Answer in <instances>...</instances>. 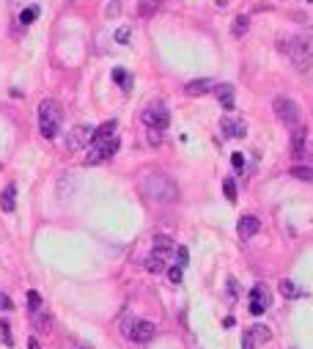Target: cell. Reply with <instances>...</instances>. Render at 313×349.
Instances as JSON below:
<instances>
[{
	"instance_id": "277c9868",
	"label": "cell",
	"mask_w": 313,
	"mask_h": 349,
	"mask_svg": "<svg viewBox=\"0 0 313 349\" xmlns=\"http://www.w3.org/2000/svg\"><path fill=\"white\" fill-rule=\"evenodd\" d=\"M121 330H124V335L135 344H148L154 335H157V327L146 319H124Z\"/></svg>"
},
{
	"instance_id": "5b68a950",
	"label": "cell",
	"mask_w": 313,
	"mask_h": 349,
	"mask_svg": "<svg viewBox=\"0 0 313 349\" xmlns=\"http://www.w3.org/2000/svg\"><path fill=\"white\" fill-rule=\"evenodd\" d=\"M275 116H278V121H283L286 126H299L302 124V110H299V105L294 102V99H286V97H278L275 99Z\"/></svg>"
},
{
	"instance_id": "f1b7e54d",
	"label": "cell",
	"mask_w": 313,
	"mask_h": 349,
	"mask_svg": "<svg viewBox=\"0 0 313 349\" xmlns=\"http://www.w3.org/2000/svg\"><path fill=\"white\" fill-rule=\"evenodd\" d=\"M36 17H39V8L30 6V8H25V11L20 14V22H22V25H30V22H33Z\"/></svg>"
},
{
	"instance_id": "9c48e42d",
	"label": "cell",
	"mask_w": 313,
	"mask_h": 349,
	"mask_svg": "<svg viewBox=\"0 0 313 349\" xmlns=\"http://www.w3.org/2000/svg\"><path fill=\"white\" fill-rule=\"evenodd\" d=\"M269 308V294H266L264 286H253L250 289V305H247V311H250L253 316H261Z\"/></svg>"
},
{
	"instance_id": "6da1fadb",
	"label": "cell",
	"mask_w": 313,
	"mask_h": 349,
	"mask_svg": "<svg viewBox=\"0 0 313 349\" xmlns=\"http://www.w3.org/2000/svg\"><path fill=\"white\" fill-rule=\"evenodd\" d=\"M140 193H143V198H148V201H154V203L179 201V187H176V182L165 174H146L140 179Z\"/></svg>"
},
{
	"instance_id": "30bf717a",
	"label": "cell",
	"mask_w": 313,
	"mask_h": 349,
	"mask_svg": "<svg viewBox=\"0 0 313 349\" xmlns=\"http://www.w3.org/2000/svg\"><path fill=\"white\" fill-rule=\"evenodd\" d=\"M258 228H261V220L256 215H242L237 225V234H239V239H250L258 234Z\"/></svg>"
},
{
	"instance_id": "836d02e7",
	"label": "cell",
	"mask_w": 313,
	"mask_h": 349,
	"mask_svg": "<svg viewBox=\"0 0 313 349\" xmlns=\"http://www.w3.org/2000/svg\"><path fill=\"white\" fill-rule=\"evenodd\" d=\"M231 165L237 168V171H242V168H244V154H242V151H237L234 157H231Z\"/></svg>"
},
{
	"instance_id": "d590c367",
	"label": "cell",
	"mask_w": 313,
	"mask_h": 349,
	"mask_svg": "<svg viewBox=\"0 0 313 349\" xmlns=\"http://www.w3.org/2000/svg\"><path fill=\"white\" fill-rule=\"evenodd\" d=\"M160 140H162V135L157 132V129H151V132H148V143H154V146H160Z\"/></svg>"
},
{
	"instance_id": "7a4b0ae2",
	"label": "cell",
	"mask_w": 313,
	"mask_h": 349,
	"mask_svg": "<svg viewBox=\"0 0 313 349\" xmlns=\"http://www.w3.org/2000/svg\"><path fill=\"white\" fill-rule=\"evenodd\" d=\"M280 52L291 58L294 69L305 72L313 66V36H286L280 39Z\"/></svg>"
},
{
	"instance_id": "e0dca14e",
	"label": "cell",
	"mask_w": 313,
	"mask_h": 349,
	"mask_svg": "<svg viewBox=\"0 0 313 349\" xmlns=\"http://www.w3.org/2000/svg\"><path fill=\"white\" fill-rule=\"evenodd\" d=\"M113 132H116V121H104L99 129H94V138H91V143H104V140H110Z\"/></svg>"
},
{
	"instance_id": "2e32d148",
	"label": "cell",
	"mask_w": 313,
	"mask_h": 349,
	"mask_svg": "<svg viewBox=\"0 0 313 349\" xmlns=\"http://www.w3.org/2000/svg\"><path fill=\"white\" fill-rule=\"evenodd\" d=\"M0 209L3 212H14L17 209V187L14 184H8L3 190V196H0Z\"/></svg>"
},
{
	"instance_id": "3957f363",
	"label": "cell",
	"mask_w": 313,
	"mask_h": 349,
	"mask_svg": "<svg viewBox=\"0 0 313 349\" xmlns=\"http://www.w3.org/2000/svg\"><path fill=\"white\" fill-rule=\"evenodd\" d=\"M39 129L47 140H52L61 132V105L55 99H44L39 105Z\"/></svg>"
},
{
	"instance_id": "44dd1931",
	"label": "cell",
	"mask_w": 313,
	"mask_h": 349,
	"mask_svg": "<svg viewBox=\"0 0 313 349\" xmlns=\"http://www.w3.org/2000/svg\"><path fill=\"white\" fill-rule=\"evenodd\" d=\"M162 0H140L138 3V14L140 17H154L157 11H160Z\"/></svg>"
},
{
	"instance_id": "d4e9b609",
	"label": "cell",
	"mask_w": 313,
	"mask_h": 349,
	"mask_svg": "<svg viewBox=\"0 0 313 349\" xmlns=\"http://www.w3.org/2000/svg\"><path fill=\"white\" fill-rule=\"evenodd\" d=\"M247 22H250L247 17H237V20H234V28H231V33H234V36H244V33H247Z\"/></svg>"
},
{
	"instance_id": "8fae6325",
	"label": "cell",
	"mask_w": 313,
	"mask_h": 349,
	"mask_svg": "<svg viewBox=\"0 0 313 349\" xmlns=\"http://www.w3.org/2000/svg\"><path fill=\"white\" fill-rule=\"evenodd\" d=\"M220 126H223L225 138H244V135H247V124H244L242 119H234V116H225Z\"/></svg>"
},
{
	"instance_id": "ffe728a7",
	"label": "cell",
	"mask_w": 313,
	"mask_h": 349,
	"mask_svg": "<svg viewBox=\"0 0 313 349\" xmlns=\"http://www.w3.org/2000/svg\"><path fill=\"white\" fill-rule=\"evenodd\" d=\"M146 270L151 275L165 273V256H160V253H148V256H146Z\"/></svg>"
},
{
	"instance_id": "603a6c76",
	"label": "cell",
	"mask_w": 313,
	"mask_h": 349,
	"mask_svg": "<svg viewBox=\"0 0 313 349\" xmlns=\"http://www.w3.org/2000/svg\"><path fill=\"white\" fill-rule=\"evenodd\" d=\"M250 333H253V338H256V344H266L272 338V333H269L266 324H256V327H250Z\"/></svg>"
},
{
	"instance_id": "5bb4252c",
	"label": "cell",
	"mask_w": 313,
	"mask_h": 349,
	"mask_svg": "<svg viewBox=\"0 0 313 349\" xmlns=\"http://www.w3.org/2000/svg\"><path fill=\"white\" fill-rule=\"evenodd\" d=\"M215 94L220 99V105L225 110H234V85L231 83H223V85H215Z\"/></svg>"
},
{
	"instance_id": "8992f818",
	"label": "cell",
	"mask_w": 313,
	"mask_h": 349,
	"mask_svg": "<svg viewBox=\"0 0 313 349\" xmlns=\"http://www.w3.org/2000/svg\"><path fill=\"white\" fill-rule=\"evenodd\" d=\"M116 151H119V138L113 135V138L104 140V143H91L88 154H85V162H88V165H96V162H104L107 157H113Z\"/></svg>"
},
{
	"instance_id": "ba28073f",
	"label": "cell",
	"mask_w": 313,
	"mask_h": 349,
	"mask_svg": "<svg viewBox=\"0 0 313 349\" xmlns=\"http://www.w3.org/2000/svg\"><path fill=\"white\" fill-rule=\"evenodd\" d=\"M91 138H94V126L77 124L69 132V138H66V149H69V151H80V149H85L91 143Z\"/></svg>"
},
{
	"instance_id": "d6a6232c",
	"label": "cell",
	"mask_w": 313,
	"mask_h": 349,
	"mask_svg": "<svg viewBox=\"0 0 313 349\" xmlns=\"http://www.w3.org/2000/svg\"><path fill=\"white\" fill-rule=\"evenodd\" d=\"M168 278H170V283H181V278H184L181 267H170V270H168Z\"/></svg>"
},
{
	"instance_id": "4dcf8cb0",
	"label": "cell",
	"mask_w": 313,
	"mask_h": 349,
	"mask_svg": "<svg viewBox=\"0 0 313 349\" xmlns=\"http://www.w3.org/2000/svg\"><path fill=\"white\" fill-rule=\"evenodd\" d=\"M242 349H256V338H253L250 327L242 330Z\"/></svg>"
},
{
	"instance_id": "f35d334b",
	"label": "cell",
	"mask_w": 313,
	"mask_h": 349,
	"mask_svg": "<svg viewBox=\"0 0 313 349\" xmlns=\"http://www.w3.org/2000/svg\"><path fill=\"white\" fill-rule=\"evenodd\" d=\"M77 347H80V349H91V347H85V344H77Z\"/></svg>"
},
{
	"instance_id": "8d00e7d4",
	"label": "cell",
	"mask_w": 313,
	"mask_h": 349,
	"mask_svg": "<svg viewBox=\"0 0 313 349\" xmlns=\"http://www.w3.org/2000/svg\"><path fill=\"white\" fill-rule=\"evenodd\" d=\"M119 11H121V6H119V3H110V6H107V17H116Z\"/></svg>"
},
{
	"instance_id": "cb8c5ba5",
	"label": "cell",
	"mask_w": 313,
	"mask_h": 349,
	"mask_svg": "<svg viewBox=\"0 0 313 349\" xmlns=\"http://www.w3.org/2000/svg\"><path fill=\"white\" fill-rule=\"evenodd\" d=\"M113 80H116V83L124 88V91H129V85H132V77L126 75L124 69H113Z\"/></svg>"
},
{
	"instance_id": "7c38bea8",
	"label": "cell",
	"mask_w": 313,
	"mask_h": 349,
	"mask_svg": "<svg viewBox=\"0 0 313 349\" xmlns=\"http://www.w3.org/2000/svg\"><path fill=\"white\" fill-rule=\"evenodd\" d=\"M305 143H308V129L302 124L294 126V132H291V154L294 157H302V154H305Z\"/></svg>"
},
{
	"instance_id": "e575fe53",
	"label": "cell",
	"mask_w": 313,
	"mask_h": 349,
	"mask_svg": "<svg viewBox=\"0 0 313 349\" xmlns=\"http://www.w3.org/2000/svg\"><path fill=\"white\" fill-rule=\"evenodd\" d=\"M0 311H14V302L8 300L6 294H0Z\"/></svg>"
},
{
	"instance_id": "484cf974",
	"label": "cell",
	"mask_w": 313,
	"mask_h": 349,
	"mask_svg": "<svg viewBox=\"0 0 313 349\" xmlns=\"http://www.w3.org/2000/svg\"><path fill=\"white\" fill-rule=\"evenodd\" d=\"M187 261H190V250L184 248V245H179V248H176V267H181V270H184V267H187Z\"/></svg>"
},
{
	"instance_id": "7402d4cb",
	"label": "cell",
	"mask_w": 313,
	"mask_h": 349,
	"mask_svg": "<svg viewBox=\"0 0 313 349\" xmlns=\"http://www.w3.org/2000/svg\"><path fill=\"white\" fill-rule=\"evenodd\" d=\"M289 174L294 176V179H299V182H308V184H313V168H308V165H294Z\"/></svg>"
},
{
	"instance_id": "4316f807",
	"label": "cell",
	"mask_w": 313,
	"mask_h": 349,
	"mask_svg": "<svg viewBox=\"0 0 313 349\" xmlns=\"http://www.w3.org/2000/svg\"><path fill=\"white\" fill-rule=\"evenodd\" d=\"M223 193H225V198L234 203V201H237V182H234V179H225V182H223Z\"/></svg>"
},
{
	"instance_id": "74e56055",
	"label": "cell",
	"mask_w": 313,
	"mask_h": 349,
	"mask_svg": "<svg viewBox=\"0 0 313 349\" xmlns=\"http://www.w3.org/2000/svg\"><path fill=\"white\" fill-rule=\"evenodd\" d=\"M28 349H42V344H39L36 335H30V338H28Z\"/></svg>"
},
{
	"instance_id": "9a60e30c",
	"label": "cell",
	"mask_w": 313,
	"mask_h": 349,
	"mask_svg": "<svg viewBox=\"0 0 313 349\" xmlns=\"http://www.w3.org/2000/svg\"><path fill=\"white\" fill-rule=\"evenodd\" d=\"M30 322H33V327L42 330V333H49V327H52V319H49V314L44 311V308L30 311Z\"/></svg>"
},
{
	"instance_id": "1f68e13d",
	"label": "cell",
	"mask_w": 313,
	"mask_h": 349,
	"mask_svg": "<svg viewBox=\"0 0 313 349\" xmlns=\"http://www.w3.org/2000/svg\"><path fill=\"white\" fill-rule=\"evenodd\" d=\"M28 305H30V311L42 308V294H39V292H28Z\"/></svg>"
},
{
	"instance_id": "d6986e66",
	"label": "cell",
	"mask_w": 313,
	"mask_h": 349,
	"mask_svg": "<svg viewBox=\"0 0 313 349\" xmlns=\"http://www.w3.org/2000/svg\"><path fill=\"white\" fill-rule=\"evenodd\" d=\"M151 253H160V256L168 258V253H173V239L165 237V234H157V237H154V250Z\"/></svg>"
},
{
	"instance_id": "4fadbf2b",
	"label": "cell",
	"mask_w": 313,
	"mask_h": 349,
	"mask_svg": "<svg viewBox=\"0 0 313 349\" xmlns=\"http://www.w3.org/2000/svg\"><path fill=\"white\" fill-rule=\"evenodd\" d=\"M212 88H215V80H206V77H203V80H190V83L184 85V94H187V97H203V94H209Z\"/></svg>"
},
{
	"instance_id": "ac0fdd59",
	"label": "cell",
	"mask_w": 313,
	"mask_h": 349,
	"mask_svg": "<svg viewBox=\"0 0 313 349\" xmlns=\"http://www.w3.org/2000/svg\"><path fill=\"white\" fill-rule=\"evenodd\" d=\"M278 292L283 294L286 300H299V297H302V289H299L294 280H280V283H278Z\"/></svg>"
},
{
	"instance_id": "83f0119b",
	"label": "cell",
	"mask_w": 313,
	"mask_h": 349,
	"mask_svg": "<svg viewBox=\"0 0 313 349\" xmlns=\"http://www.w3.org/2000/svg\"><path fill=\"white\" fill-rule=\"evenodd\" d=\"M0 335H3L6 347H14V335H11V324L8 322H0Z\"/></svg>"
},
{
	"instance_id": "52a82bcc",
	"label": "cell",
	"mask_w": 313,
	"mask_h": 349,
	"mask_svg": "<svg viewBox=\"0 0 313 349\" xmlns=\"http://www.w3.org/2000/svg\"><path fill=\"white\" fill-rule=\"evenodd\" d=\"M143 124H146L148 129H157V132H162V129H168V124H170V113H168L162 105L146 107V110H143Z\"/></svg>"
},
{
	"instance_id": "f546056e",
	"label": "cell",
	"mask_w": 313,
	"mask_h": 349,
	"mask_svg": "<svg viewBox=\"0 0 313 349\" xmlns=\"http://www.w3.org/2000/svg\"><path fill=\"white\" fill-rule=\"evenodd\" d=\"M129 36H132V28H129V25H124V28L116 30V42H119V44H126V42H129Z\"/></svg>"
}]
</instances>
